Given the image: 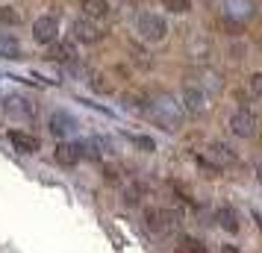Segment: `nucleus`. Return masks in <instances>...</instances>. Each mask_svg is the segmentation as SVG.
Masks as SVG:
<instances>
[{"instance_id":"nucleus-1","label":"nucleus","mask_w":262,"mask_h":253,"mask_svg":"<svg viewBox=\"0 0 262 253\" xmlns=\"http://www.w3.org/2000/svg\"><path fill=\"white\" fill-rule=\"evenodd\" d=\"M144 115L154 121V124H159L162 130H180L186 112H183V106H180L171 95H156V97H147Z\"/></svg>"},{"instance_id":"nucleus-2","label":"nucleus","mask_w":262,"mask_h":253,"mask_svg":"<svg viewBox=\"0 0 262 253\" xmlns=\"http://www.w3.org/2000/svg\"><path fill=\"white\" fill-rule=\"evenodd\" d=\"M144 224L156 236H171L180 227V215L174 209H147L144 212Z\"/></svg>"},{"instance_id":"nucleus-3","label":"nucleus","mask_w":262,"mask_h":253,"mask_svg":"<svg viewBox=\"0 0 262 253\" xmlns=\"http://www.w3.org/2000/svg\"><path fill=\"white\" fill-rule=\"evenodd\" d=\"M136 33L144 38V41H162L168 36V24L162 15L156 12H142L136 18Z\"/></svg>"},{"instance_id":"nucleus-4","label":"nucleus","mask_w":262,"mask_h":253,"mask_svg":"<svg viewBox=\"0 0 262 253\" xmlns=\"http://www.w3.org/2000/svg\"><path fill=\"white\" fill-rule=\"evenodd\" d=\"M3 112L15 121H36V103L24 95H6L3 97Z\"/></svg>"},{"instance_id":"nucleus-5","label":"nucleus","mask_w":262,"mask_h":253,"mask_svg":"<svg viewBox=\"0 0 262 253\" xmlns=\"http://www.w3.org/2000/svg\"><path fill=\"white\" fill-rule=\"evenodd\" d=\"M56 38H59V21H56L53 15H41V18L33 21V41H36V44L50 48Z\"/></svg>"},{"instance_id":"nucleus-6","label":"nucleus","mask_w":262,"mask_h":253,"mask_svg":"<svg viewBox=\"0 0 262 253\" xmlns=\"http://www.w3.org/2000/svg\"><path fill=\"white\" fill-rule=\"evenodd\" d=\"M71 38L80 41V44H97L103 41V30L97 21H89V18H77L71 24Z\"/></svg>"},{"instance_id":"nucleus-7","label":"nucleus","mask_w":262,"mask_h":253,"mask_svg":"<svg viewBox=\"0 0 262 253\" xmlns=\"http://www.w3.org/2000/svg\"><path fill=\"white\" fill-rule=\"evenodd\" d=\"M180 106H183V112H189V115H203L209 109V95H203L201 88H194L191 83H186L183 97H180Z\"/></svg>"},{"instance_id":"nucleus-8","label":"nucleus","mask_w":262,"mask_h":253,"mask_svg":"<svg viewBox=\"0 0 262 253\" xmlns=\"http://www.w3.org/2000/svg\"><path fill=\"white\" fill-rule=\"evenodd\" d=\"M48 130H50V135H56V139H71V135L77 133V118H74L71 112L56 109V112H50V118H48Z\"/></svg>"},{"instance_id":"nucleus-9","label":"nucleus","mask_w":262,"mask_h":253,"mask_svg":"<svg viewBox=\"0 0 262 253\" xmlns=\"http://www.w3.org/2000/svg\"><path fill=\"white\" fill-rule=\"evenodd\" d=\"M250 12H253V0H224L221 3V15H224V21H233V24H242V21H248Z\"/></svg>"},{"instance_id":"nucleus-10","label":"nucleus","mask_w":262,"mask_h":253,"mask_svg":"<svg viewBox=\"0 0 262 253\" xmlns=\"http://www.w3.org/2000/svg\"><path fill=\"white\" fill-rule=\"evenodd\" d=\"M230 130H233V135H238V139H250V135L256 133V118H253V112H248V109L233 112Z\"/></svg>"},{"instance_id":"nucleus-11","label":"nucleus","mask_w":262,"mask_h":253,"mask_svg":"<svg viewBox=\"0 0 262 253\" xmlns=\"http://www.w3.org/2000/svg\"><path fill=\"white\" fill-rule=\"evenodd\" d=\"M9 145L18 150V153H24V156H33L41 150V142H38L36 135L24 133V130H9Z\"/></svg>"},{"instance_id":"nucleus-12","label":"nucleus","mask_w":262,"mask_h":253,"mask_svg":"<svg viewBox=\"0 0 262 253\" xmlns=\"http://www.w3.org/2000/svg\"><path fill=\"white\" fill-rule=\"evenodd\" d=\"M48 56H50V62H65V65H71V62L80 59V53H77V44H74L71 38H68V41L56 38V41H53V44L48 48Z\"/></svg>"},{"instance_id":"nucleus-13","label":"nucleus","mask_w":262,"mask_h":253,"mask_svg":"<svg viewBox=\"0 0 262 253\" xmlns=\"http://www.w3.org/2000/svg\"><path fill=\"white\" fill-rule=\"evenodd\" d=\"M194 77H198V83H191V85L201 88L203 95H218V91H221V74L218 71H212V68H201Z\"/></svg>"},{"instance_id":"nucleus-14","label":"nucleus","mask_w":262,"mask_h":253,"mask_svg":"<svg viewBox=\"0 0 262 253\" xmlns=\"http://www.w3.org/2000/svg\"><path fill=\"white\" fill-rule=\"evenodd\" d=\"M80 12L89 21H106L112 6H109V0H80Z\"/></svg>"},{"instance_id":"nucleus-15","label":"nucleus","mask_w":262,"mask_h":253,"mask_svg":"<svg viewBox=\"0 0 262 253\" xmlns=\"http://www.w3.org/2000/svg\"><path fill=\"white\" fill-rule=\"evenodd\" d=\"M56 162L59 165H65V168H71V165H77L80 159H83V147H80V142H62L59 147H56Z\"/></svg>"},{"instance_id":"nucleus-16","label":"nucleus","mask_w":262,"mask_h":253,"mask_svg":"<svg viewBox=\"0 0 262 253\" xmlns=\"http://www.w3.org/2000/svg\"><path fill=\"white\" fill-rule=\"evenodd\" d=\"M186 50H189L191 59H201L203 62L206 56H209V41H206L203 36H198V33H191L189 41H186Z\"/></svg>"},{"instance_id":"nucleus-17","label":"nucleus","mask_w":262,"mask_h":253,"mask_svg":"<svg viewBox=\"0 0 262 253\" xmlns=\"http://www.w3.org/2000/svg\"><path fill=\"white\" fill-rule=\"evenodd\" d=\"M215 218H218V224L227 229V233H238V215L233 206H218L215 209Z\"/></svg>"},{"instance_id":"nucleus-18","label":"nucleus","mask_w":262,"mask_h":253,"mask_svg":"<svg viewBox=\"0 0 262 253\" xmlns=\"http://www.w3.org/2000/svg\"><path fill=\"white\" fill-rule=\"evenodd\" d=\"M0 59H21V44L6 33H0Z\"/></svg>"},{"instance_id":"nucleus-19","label":"nucleus","mask_w":262,"mask_h":253,"mask_svg":"<svg viewBox=\"0 0 262 253\" xmlns=\"http://www.w3.org/2000/svg\"><path fill=\"white\" fill-rule=\"evenodd\" d=\"M21 24V15L15 12L12 6H0V27H18Z\"/></svg>"},{"instance_id":"nucleus-20","label":"nucleus","mask_w":262,"mask_h":253,"mask_svg":"<svg viewBox=\"0 0 262 253\" xmlns=\"http://www.w3.org/2000/svg\"><path fill=\"white\" fill-rule=\"evenodd\" d=\"M180 253H206V247H203L198 239H191V236H183V239H180Z\"/></svg>"},{"instance_id":"nucleus-21","label":"nucleus","mask_w":262,"mask_h":253,"mask_svg":"<svg viewBox=\"0 0 262 253\" xmlns=\"http://www.w3.org/2000/svg\"><path fill=\"white\" fill-rule=\"evenodd\" d=\"M162 6L174 15H186L191 9V0H162Z\"/></svg>"},{"instance_id":"nucleus-22","label":"nucleus","mask_w":262,"mask_h":253,"mask_svg":"<svg viewBox=\"0 0 262 253\" xmlns=\"http://www.w3.org/2000/svg\"><path fill=\"white\" fill-rule=\"evenodd\" d=\"M130 142L136 147H142L144 153H154V150H156V142H154V139H147V135H130Z\"/></svg>"},{"instance_id":"nucleus-23","label":"nucleus","mask_w":262,"mask_h":253,"mask_svg":"<svg viewBox=\"0 0 262 253\" xmlns=\"http://www.w3.org/2000/svg\"><path fill=\"white\" fill-rule=\"evenodd\" d=\"M139 197H142V189H139V186H130V189L124 192V203L136 206V203H139Z\"/></svg>"},{"instance_id":"nucleus-24","label":"nucleus","mask_w":262,"mask_h":253,"mask_svg":"<svg viewBox=\"0 0 262 253\" xmlns=\"http://www.w3.org/2000/svg\"><path fill=\"white\" fill-rule=\"evenodd\" d=\"M250 91H253L256 97H262V71L250 77Z\"/></svg>"},{"instance_id":"nucleus-25","label":"nucleus","mask_w":262,"mask_h":253,"mask_svg":"<svg viewBox=\"0 0 262 253\" xmlns=\"http://www.w3.org/2000/svg\"><path fill=\"white\" fill-rule=\"evenodd\" d=\"M221 253H242V250H238V247H233V244H227V247H224Z\"/></svg>"},{"instance_id":"nucleus-26","label":"nucleus","mask_w":262,"mask_h":253,"mask_svg":"<svg viewBox=\"0 0 262 253\" xmlns=\"http://www.w3.org/2000/svg\"><path fill=\"white\" fill-rule=\"evenodd\" d=\"M253 218H256V224H259V229H262V215L259 212H253Z\"/></svg>"},{"instance_id":"nucleus-27","label":"nucleus","mask_w":262,"mask_h":253,"mask_svg":"<svg viewBox=\"0 0 262 253\" xmlns=\"http://www.w3.org/2000/svg\"><path fill=\"white\" fill-rule=\"evenodd\" d=\"M256 180L262 182V165H259V168H256Z\"/></svg>"}]
</instances>
